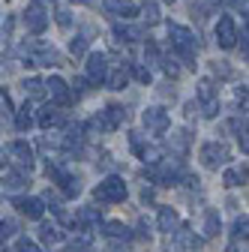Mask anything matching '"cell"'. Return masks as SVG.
I'll return each mask as SVG.
<instances>
[{"instance_id":"obj_36","label":"cell","mask_w":249,"mask_h":252,"mask_svg":"<svg viewBox=\"0 0 249 252\" xmlns=\"http://www.w3.org/2000/svg\"><path fill=\"white\" fill-rule=\"evenodd\" d=\"M129 72H132L141 84H150V69H147V66H132V63H129Z\"/></svg>"},{"instance_id":"obj_18","label":"cell","mask_w":249,"mask_h":252,"mask_svg":"<svg viewBox=\"0 0 249 252\" xmlns=\"http://www.w3.org/2000/svg\"><path fill=\"white\" fill-rule=\"evenodd\" d=\"M99 222H102L99 207H81V210L75 213V225H78L81 231H93V228H99Z\"/></svg>"},{"instance_id":"obj_47","label":"cell","mask_w":249,"mask_h":252,"mask_svg":"<svg viewBox=\"0 0 249 252\" xmlns=\"http://www.w3.org/2000/svg\"><path fill=\"white\" fill-rule=\"evenodd\" d=\"M225 252H240V246H237V243H231V246H228Z\"/></svg>"},{"instance_id":"obj_24","label":"cell","mask_w":249,"mask_h":252,"mask_svg":"<svg viewBox=\"0 0 249 252\" xmlns=\"http://www.w3.org/2000/svg\"><path fill=\"white\" fill-rule=\"evenodd\" d=\"M102 228H105V237H111V240H123V243L132 240V228H126L123 222H105Z\"/></svg>"},{"instance_id":"obj_19","label":"cell","mask_w":249,"mask_h":252,"mask_svg":"<svg viewBox=\"0 0 249 252\" xmlns=\"http://www.w3.org/2000/svg\"><path fill=\"white\" fill-rule=\"evenodd\" d=\"M27 183H30V171H18V168L6 171V174H3V180H0V186H3L6 192H21Z\"/></svg>"},{"instance_id":"obj_33","label":"cell","mask_w":249,"mask_h":252,"mask_svg":"<svg viewBox=\"0 0 249 252\" xmlns=\"http://www.w3.org/2000/svg\"><path fill=\"white\" fill-rule=\"evenodd\" d=\"M246 228H249V219H246V216H237V222H234V228H231V237H234V240H240V237L246 240Z\"/></svg>"},{"instance_id":"obj_1","label":"cell","mask_w":249,"mask_h":252,"mask_svg":"<svg viewBox=\"0 0 249 252\" xmlns=\"http://www.w3.org/2000/svg\"><path fill=\"white\" fill-rule=\"evenodd\" d=\"M147 177L156 186H177L183 180V165L180 159H156V162H150Z\"/></svg>"},{"instance_id":"obj_41","label":"cell","mask_w":249,"mask_h":252,"mask_svg":"<svg viewBox=\"0 0 249 252\" xmlns=\"http://www.w3.org/2000/svg\"><path fill=\"white\" fill-rule=\"evenodd\" d=\"M159 63H162V72H165V75H171V78L180 75V69H177V63H174V60H159Z\"/></svg>"},{"instance_id":"obj_5","label":"cell","mask_w":249,"mask_h":252,"mask_svg":"<svg viewBox=\"0 0 249 252\" xmlns=\"http://www.w3.org/2000/svg\"><path fill=\"white\" fill-rule=\"evenodd\" d=\"M123 120H126V108L117 105V102H111V105H105L96 117H93L87 126H90V129H99V132H114Z\"/></svg>"},{"instance_id":"obj_27","label":"cell","mask_w":249,"mask_h":252,"mask_svg":"<svg viewBox=\"0 0 249 252\" xmlns=\"http://www.w3.org/2000/svg\"><path fill=\"white\" fill-rule=\"evenodd\" d=\"M39 237H42L48 246H57V243H63V231H60L57 225H51V222H42V225H39Z\"/></svg>"},{"instance_id":"obj_46","label":"cell","mask_w":249,"mask_h":252,"mask_svg":"<svg viewBox=\"0 0 249 252\" xmlns=\"http://www.w3.org/2000/svg\"><path fill=\"white\" fill-rule=\"evenodd\" d=\"M0 165H9V150L0 147Z\"/></svg>"},{"instance_id":"obj_40","label":"cell","mask_w":249,"mask_h":252,"mask_svg":"<svg viewBox=\"0 0 249 252\" xmlns=\"http://www.w3.org/2000/svg\"><path fill=\"white\" fill-rule=\"evenodd\" d=\"M144 18H147V24H156V21H159V9H156V3L144 6Z\"/></svg>"},{"instance_id":"obj_44","label":"cell","mask_w":249,"mask_h":252,"mask_svg":"<svg viewBox=\"0 0 249 252\" xmlns=\"http://www.w3.org/2000/svg\"><path fill=\"white\" fill-rule=\"evenodd\" d=\"M138 237H141V240H150V225L144 222V219L138 222Z\"/></svg>"},{"instance_id":"obj_11","label":"cell","mask_w":249,"mask_h":252,"mask_svg":"<svg viewBox=\"0 0 249 252\" xmlns=\"http://www.w3.org/2000/svg\"><path fill=\"white\" fill-rule=\"evenodd\" d=\"M6 150H9V165H15L18 171L33 168V150L27 147V141H12Z\"/></svg>"},{"instance_id":"obj_14","label":"cell","mask_w":249,"mask_h":252,"mask_svg":"<svg viewBox=\"0 0 249 252\" xmlns=\"http://www.w3.org/2000/svg\"><path fill=\"white\" fill-rule=\"evenodd\" d=\"M84 132H87V123H75V126H69V129H66L63 150L69 156H81V150H84Z\"/></svg>"},{"instance_id":"obj_35","label":"cell","mask_w":249,"mask_h":252,"mask_svg":"<svg viewBox=\"0 0 249 252\" xmlns=\"http://www.w3.org/2000/svg\"><path fill=\"white\" fill-rule=\"evenodd\" d=\"M15 252H42L33 240H27V237H18V243H15Z\"/></svg>"},{"instance_id":"obj_30","label":"cell","mask_w":249,"mask_h":252,"mask_svg":"<svg viewBox=\"0 0 249 252\" xmlns=\"http://www.w3.org/2000/svg\"><path fill=\"white\" fill-rule=\"evenodd\" d=\"M24 93H27V96H42V93H45V81L42 78H24Z\"/></svg>"},{"instance_id":"obj_17","label":"cell","mask_w":249,"mask_h":252,"mask_svg":"<svg viewBox=\"0 0 249 252\" xmlns=\"http://www.w3.org/2000/svg\"><path fill=\"white\" fill-rule=\"evenodd\" d=\"M36 123L42 126V129H51V126H63V123H66V114L60 111V108H54V105H42L39 114H36Z\"/></svg>"},{"instance_id":"obj_29","label":"cell","mask_w":249,"mask_h":252,"mask_svg":"<svg viewBox=\"0 0 249 252\" xmlns=\"http://www.w3.org/2000/svg\"><path fill=\"white\" fill-rule=\"evenodd\" d=\"M204 234H207V237H216V234H219V213H216L213 207L204 210Z\"/></svg>"},{"instance_id":"obj_3","label":"cell","mask_w":249,"mask_h":252,"mask_svg":"<svg viewBox=\"0 0 249 252\" xmlns=\"http://www.w3.org/2000/svg\"><path fill=\"white\" fill-rule=\"evenodd\" d=\"M126 183H123V177H117V174H111V177H105L96 189H93V198H96L99 204H120L123 198H126Z\"/></svg>"},{"instance_id":"obj_43","label":"cell","mask_w":249,"mask_h":252,"mask_svg":"<svg viewBox=\"0 0 249 252\" xmlns=\"http://www.w3.org/2000/svg\"><path fill=\"white\" fill-rule=\"evenodd\" d=\"M57 24H60V27H69V24H72V18H69L66 9H60V12H57Z\"/></svg>"},{"instance_id":"obj_37","label":"cell","mask_w":249,"mask_h":252,"mask_svg":"<svg viewBox=\"0 0 249 252\" xmlns=\"http://www.w3.org/2000/svg\"><path fill=\"white\" fill-rule=\"evenodd\" d=\"M186 144H189V132H174V135H171V147L186 150Z\"/></svg>"},{"instance_id":"obj_26","label":"cell","mask_w":249,"mask_h":252,"mask_svg":"<svg viewBox=\"0 0 249 252\" xmlns=\"http://www.w3.org/2000/svg\"><path fill=\"white\" fill-rule=\"evenodd\" d=\"M33 123H36V117H33V108H30V105L24 102V105H21V108L15 111V126H18L21 132H27V129H30V126H33Z\"/></svg>"},{"instance_id":"obj_23","label":"cell","mask_w":249,"mask_h":252,"mask_svg":"<svg viewBox=\"0 0 249 252\" xmlns=\"http://www.w3.org/2000/svg\"><path fill=\"white\" fill-rule=\"evenodd\" d=\"M177 210L174 207H159V231H165V234H171L174 228H177Z\"/></svg>"},{"instance_id":"obj_25","label":"cell","mask_w":249,"mask_h":252,"mask_svg":"<svg viewBox=\"0 0 249 252\" xmlns=\"http://www.w3.org/2000/svg\"><path fill=\"white\" fill-rule=\"evenodd\" d=\"M114 36L123 39V42H135V39L144 36V30H141V27H132V24H117V27H114Z\"/></svg>"},{"instance_id":"obj_48","label":"cell","mask_w":249,"mask_h":252,"mask_svg":"<svg viewBox=\"0 0 249 252\" xmlns=\"http://www.w3.org/2000/svg\"><path fill=\"white\" fill-rule=\"evenodd\" d=\"M75 3H84V6H90V3H96V0H75Z\"/></svg>"},{"instance_id":"obj_12","label":"cell","mask_w":249,"mask_h":252,"mask_svg":"<svg viewBox=\"0 0 249 252\" xmlns=\"http://www.w3.org/2000/svg\"><path fill=\"white\" fill-rule=\"evenodd\" d=\"M237 24L231 15H222L219 21H216V42H219V48H234L237 45Z\"/></svg>"},{"instance_id":"obj_34","label":"cell","mask_w":249,"mask_h":252,"mask_svg":"<svg viewBox=\"0 0 249 252\" xmlns=\"http://www.w3.org/2000/svg\"><path fill=\"white\" fill-rule=\"evenodd\" d=\"M87 84H90L87 78H75V81H72V90H69V93H72V99H81V96H84V93L90 90Z\"/></svg>"},{"instance_id":"obj_45","label":"cell","mask_w":249,"mask_h":252,"mask_svg":"<svg viewBox=\"0 0 249 252\" xmlns=\"http://www.w3.org/2000/svg\"><path fill=\"white\" fill-rule=\"evenodd\" d=\"M234 96H237V105L246 111V87H237V93H234Z\"/></svg>"},{"instance_id":"obj_31","label":"cell","mask_w":249,"mask_h":252,"mask_svg":"<svg viewBox=\"0 0 249 252\" xmlns=\"http://www.w3.org/2000/svg\"><path fill=\"white\" fill-rule=\"evenodd\" d=\"M93 246V237H90V231H81L72 243H69V252H87Z\"/></svg>"},{"instance_id":"obj_28","label":"cell","mask_w":249,"mask_h":252,"mask_svg":"<svg viewBox=\"0 0 249 252\" xmlns=\"http://www.w3.org/2000/svg\"><path fill=\"white\" fill-rule=\"evenodd\" d=\"M222 183H225L228 189L243 186V183H246V165H243V168H228V171L222 174Z\"/></svg>"},{"instance_id":"obj_39","label":"cell","mask_w":249,"mask_h":252,"mask_svg":"<svg viewBox=\"0 0 249 252\" xmlns=\"http://www.w3.org/2000/svg\"><path fill=\"white\" fill-rule=\"evenodd\" d=\"M15 234V222H9V219H0V240H6Z\"/></svg>"},{"instance_id":"obj_8","label":"cell","mask_w":249,"mask_h":252,"mask_svg":"<svg viewBox=\"0 0 249 252\" xmlns=\"http://www.w3.org/2000/svg\"><path fill=\"white\" fill-rule=\"evenodd\" d=\"M108 72H111V66H108V54H102V51L87 54V81H90V84H105Z\"/></svg>"},{"instance_id":"obj_10","label":"cell","mask_w":249,"mask_h":252,"mask_svg":"<svg viewBox=\"0 0 249 252\" xmlns=\"http://www.w3.org/2000/svg\"><path fill=\"white\" fill-rule=\"evenodd\" d=\"M198 99H201L204 117H216V114H219V96H216V84L210 78L198 81Z\"/></svg>"},{"instance_id":"obj_15","label":"cell","mask_w":249,"mask_h":252,"mask_svg":"<svg viewBox=\"0 0 249 252\" xmlns=\"http://www.w3.org/2000/svg\"><path fill=\"white\" fill-rule=\"evenodd\" d=\"M45 93H51V99L60 102V105H69L72 102V93H69V84L60 78V75H51L45 81Z\"/></svg>"},{"instance_id":"obj_32","label":"cell","mask_w":249,"mask_h":252,"mask_svg":"<svg viewBox=\"0 0 249 252\" xmlns=\"http://www.w3.org/2000/svg\"><path fill=\"white\" fill-rule=\"evenodd\" d=\"M87 42H90V36H87V33H78V36L69 42V51H72L75 57H81V54L87 51Z\"/></svg>"},{"instance_id":"obj_38","label":"cell","mask_w":249,"mask_h":252,"mask_svg":"<svg viewBox=\"0 0 249 252\" xmlns=\"http://www.w3.org/2000/svg\"><path fill=\"white\" fill-rule=\"evenodd\" d=\"M144 57H147V63H153V66H156V63L162 60V57H159V48L153 45V42H147V48H144Z\"/></svg>"},{"instance_id":"obj_42","label":"cell","mask_w":249,"mask_h":252,"mask_svg":"<svg viewBox=\"0 0 249 252\" xmlns=\"http://www.w3.org/2000/svg\"><path fill=\"white\" fill-rule=\"evenodd\" d=\"M213 72H216V75H222V78H231V69L225 66V63H213Z\"/></svg>"},{"instance_id":"obj_7","label":"cell","mask_w":249,"mask_h":252,"mask_svg":"<svg viewBox=\"0 0 249 252\" xmlns=\"http://www.w3.org/2000/svg\"><path fill=\"white\" fill-rule=\"evenodd\" d=\"M228 147L222 144V141H207L201 150H198V159L207 165V168H219V165H225L228 162Z\"/></svg>"},{"instance_id":"obj_22","label":"cell","mask_w":249,"mask_h":252,"mask_svg":"<svg viewBox=\"0 0 249 252\" xmlns=\"http://www.w3.org/2000/svg\"><path fill=\"white\" fill-rule=\"evenodd\" d=\"M105 84L111 90H123V87H126L129 84V63H126V66H120V69H114V72H108Z\"/></svg>"},{"instance_id":"obj_2","label":"cell","mask_w":249,"mask_h":252,"mask_svg":"<svg viewBox=\"0 0 249 252\" xmlns=\"http://www.w3.org/2000/svg\"><path fill=\"white\" fill-rule=\"evenodd\" d=\"M168 39H171V48L183 57V63L195 66V33L189 27H180V24H168Z\"/></svg>"},{"instance_id":"obj_21","label":"cell","mask_w":249,"mask_h":252,"mask_svg":"<svg viewBox=\"0 0 249 252\" xmlns=\"http://www.w3.org/2000/svg\"><path fill=\"white\" fill-rule=\"evenodd\" d=\"M174 243H177L180 249L198 252V249L204 246V237H198V234H195V231H189V228H177V231H174Z\"/></svg>"},{"instance_id":"obj_4","label":"cell","mask_w":249,"mask_h":252,"mask_svg":"<svg viewBox=\"0 0 249 252\" xmlns=\"http://www.w3.org/2000/svg\"><path fill=\"white\" fill-rule=\"evenodd\" d=\"M45 174L51 177V183H57L60 189H63V195H69V198H75L78 192H81V180L72 174V171H66L60 162H45Z\"/></svg>"},{"instance_id":"obj_13","label":"cell","mask_w":249,"mask_h":252,"mask_svg":"<svg viewBox=\"0 0 249 252\" xmlns=\"http://www.w3.org/2000/svg\"><path fill=\"white\" fill-rule=\"evenodd\" d=\"M24 27L30 30V33H42V30L48 27V15H45V6L39 3V0L24 9Z\"/></svg>"},{"instance_id":"obj_16","label":"cell","mask_w":249,"mask_h":252,"mask_svg":"<svg viewBox=\"0 0 249 252\" xmlns=\"http://www.w3.org/2000/svg\"><path fill=\"white\" fill-rule=\"evenodd\" d=\"M15 207H18L27 219H42V213H45V201H42V198H33V195L15 198Z\"/></svg>"},{"instance_id":"obj_20","label":"cell","mask_w":249,"mask_h":252,"mask_svg":"<svg viewBox=\"0 0 249 252\" xmlns=\"http://www.w3.org/2000/svg\"><path fill=\"white\" fill-rule=\"evenodd\" d=\"M102 9L108 15H117V18H132L138 12V6L129 3V0H102Z\"/></svg>"},{"instance_id":"obj_9","label":"cell","mask_w":249,"mask_h":252,"mask_svg":"<svg viewBox=\"0 0 249 252\" xmlns=\"http://www.w3.org/2000/svg\"><path fill=\"white\" fill-rule=\"evenodd\" d=\"M24 57H27L30 66H60V54L48 45H27Z\"/></svg>"},{"instance_id":"obj_6","label":"cell","mask_w":249,"mask_h":252,"mask_svg":"<svg viewBox=\"0 0 249 252\" xmlns=\"http://www.w3.org/2000/svg\"><path fill=\"white\" fill-rule=\"evenodd\" d=\"M141 123H144V129L150 135H165L168 132V126H171V117L162 105H150L144 114H141Z\"/></svg>"}]
</instances>
